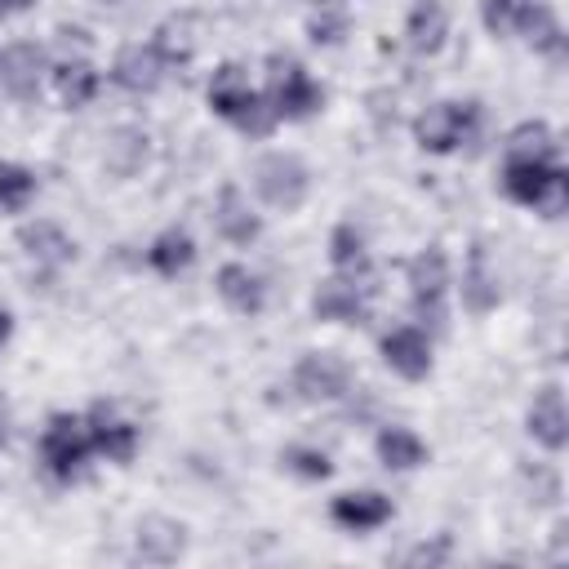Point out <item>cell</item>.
I'll return each mask as SVG.
<instances>
[{"label": "cell", "mask_w": 569, "mask_h": 569, "mask_svg": "<svg viewBox=\"0 0 569 569\" xmlns=\"http://www.w3.org/2000/svg\"><path fill=\"white\" fill-rule=\"evenodd\" d=\"M209 111H213L218 120H227L231 129L249 133V138H262V133H271V124H276V116H271L262 89L249 80V71H244L240 62H222V67L213 71V80H209Z\"/></svg>", "instance_id": "cell-2"}, {"label": "cell", "mask_w": 569, "mask_h": 569, "mask_svg": "<svg viewBox=\"0 0 569 569\" xmlns=\"http://www.w3.org/2000/svg\"><path fill=\"white\" fill-rule=\"evenodd\" d=\"M458 298H462L467 316H489L502 302V276H498V262L489 258L485 240H476L467 249V262H462V276H458Z\"/></svg>", "instance_id": "cell-11"}, {"label": "cell", "mask_w": 569, "mask_h": 569, "mask_svg": "<svg viewBox=\"0 0 569 569\" xmlns=\"http://www.w3.org/2000/svg\"><path fill=\"white\" fill-rule=\"evenodd\" d=\"M351 31V0H311L307 4V36L311 44H342Z\"/></svg>", "instance_id": "cell-27"}, {"label": "cell", "mask_w": 569, "mask_h": 569, "mask_svg": "<svg viewBox=\"0 0 569 569\" xmlns=\"http://www.w3.org/2000/svg\"><path fill=\"white\" fill-rule=\"evenodd\" d=\"M213 231H218L231 249H249V244L262 236V213H258V204L249 200V191H240L236 182H227V187L213 196Z\"/></svg>", "instance_id": "cell-13"}, {"label": "cell", "mask_w": 569, "mask_h": 569, "mask_svg": "<svg viewBox=\"0 0 569 569\" xmlns=\"http://www.w3.org/2000/svg\"><path fill=\"white\" fill-rule=\"evenodd\" d=\"M18 249H22L40 271H62V267L76 258V240H71L67 227L53 222V218L22 222V227H18Z\"/></svg>", "instance_id": "cell-17"}, {"label": "cell", "mask_w": 569, "mask_h": 569, "mask_svg": "<svg viewBox=\"0 0 569 569\" xmlns=\"http://www.w3.org/2000/svg\"><path fill=\"white\" fill-rule=\"evenodd\" d=\"M213 289L227 302V311H236V316H262V307H267V280L249 262H222L213 276Z\"/></svg>", "instance_id": "cell-20"}, {"label": "cell", "mask_w": 569, "mask_h": 569, "mask_svg": "<svg viewBox=\"0 0 569 569\" xmlns=\"http://www.w3.org/2000/svg\"><path fill=\"white\" fill-rule=\"evenodd\" d=\"M373 453H378V462H382L387 471H418V467H427V458H431L427 440H422L413 427H405V422L378 427Z\"/></svg>", "instance_id": "cell-22"}, {"label": "cell", "mask_w": 569, "mask_h": 569, "mask_svg": "<svg viewBox=\"0 0 569 569\" xmlns=\"http://www.w3.org/2000/svg\"><path fill=\"white\" fill-rule=\"evenodd\" d=\"M40 467L53 485H76L84 471H89V458H93V445H89V431H84V413H71V409H58L44 418L40 427Z\"/></svg>", "instance_id": "cell-4"}, {"label": "cell", "mask_w": 569, "mask_h": 569, "mask_svg": "<svg viewBox=\"0 0 569 569\" xmlns=\"http://www.w3.org/2000/svg\"><path fill=\"white\" fill-rule=\"evenodd\" d=\"M164 76H169V67H164V58L151 49V40L124 44V49L116 53V62H111V80H116L124 93H133V98L156 93V89L164 84Z\"/></svg>", "instance_id": "cell-16"}, {"label": "cell", "mask_w": 569, "mask_h": 569, "mask_svg": "<svg viewBox=\"0 0 569 569\" xmlns=\"http://www.w3.org/2000/svg\"><path fill=\"white\" fill-rule=\"evenodd\" d=\"M262 98L271 107L276 120H311L325 111V84L289 53H271L267 58V84H262Z\"/></svg>", "instance_id": "cell-5"}, {"label": "cell", "mask_w": 569, "mask_h": 569, "mask_svg": "<svg viewBox=\"0 0 569 569\" xmlns=\"http://www.w3.org/2000/svg\"><path fill=\"white\" fill-rule=\"evenodd\" d=\"M9 333H13V311H9L4 302H0V347L9 342Z\"/></svg>", "instance_id": "cell-37"}, {"label": "cell", "mask_w": 569, "mask_h": 569, "mask_svg": "<svg viewBox=\"0 0 569 569\" xmlns=\"http://www.w3.org/2000/svg\"><path fill=\"white\" fill-rule=\"evenodd\" d=\"M187 551V529L173 516H147L133 533V556L142 565H173Z\"/></svg>", "instance_id": "cell-21"}, {"label": "cell", "mask_w": 569, "mask_h": 569, "mask_svg": "<svg viewBox=\"0 0 569 569\" xmlns=\"http://www.w3.org/2000/svg\"><path fill=\"white\" fill-rule=\"evenodd\" d=\"M502 196L520 209H533L542 218H560L569 209V173L560 160H538V156H507L502 160Z\"/></svg>", "instance_id": "cell-1"}, {"label": "cell", "mask_w": 569, "mask_h": 569, "mask_svg": "<svg viewBox=\"0 0 569 569\" xmlns=\"http://www.w3.org/2000/svg\"><path fill=\"white\" fill-rule=\"evenodd\" d=\"M31 4H36V0H0V18H4V13H22V9H31Z\"/></svg>", "instance_id": "cell-38"}, {"label": "cell", "mask_w": 569, "mask_h": 569, "mask_svg": "<svg viewBox=\"0 0 569 569\" xmlns=\"http://www.w3.org/2000/svg\"><path fill=\"white\" fill-rule=\"evenodd\" d=\"M9 427H13V413H9V405L0 400V449L9 445Z\"/></svg>", "instance_id": "cell-36"}, {"label": "cell", "mask_w": 569, "mask_h": 569, "mask_svg": "<svg viewBox=\"0 0 569 569\" xmlns=\"http://www.w3.org/2000/svg\"><path fill=\"white\" fill-rule=\"evenodd\" d=\"M280 462L298 476V480H329L333 476V458L320 449V445H289L280 453Z\"/></svg>", "instance_id": "cell-33"}, {"label": "cell", "mask_w": 569, "mask_h": 569, "mask_svg": "<svg viewBox=\"0 0 569 569\" xmlns=\"http://www.w3.org/2000/svg\"><path fill=\"white\" fill-rule=\"evenodd\" d=\"M289 391L302 405H333L351 391V369L333 351H307L289 373Z\"/></svg>", "instance_id": "cell-9"}, {"label": "cell", "mask_w": 569, "mask_h": 569, "mask_svg": "<svg viewBox=\"0 0 569 569\" xmlns=\"http://www.w3.org/2000/svg\"><path fill=\"white\" fill-rule=\"evenodd\" d=\"M480 124H485V111L476 98H449V102L427 107L413 120V142L431 156H453L480 138Z\"/></svg>", "instance_id": "cell-6"}, {"label": "cell", "mask_w": 569, "mask_h": 569, "mask_svg": "<svg viewBox=\"0 0 569 569\" xmlns=\"http://www.w3.org/2000/svg\"><path fill=\"white\" fill-rule=\"evenodd\" d=\"M507 156H538V160H560V142L551 133V124L542 120H525L511 129L507 138Z\"/></svg>", "instance_id": "cell-31"}, {"label": "cell", "mask_w": 569, "mask_h": 569, "mask_svg": "<svg viewBox=\"0 0 569 569\" xmlns=\"http://www.w3.org/2000/svg\"><path fill=\"white\" fill-rule=\"evenodd\" d=\"M253 196L271 213H298L311 196V169L293 151H267L253 160Z\"/></svg>", "instance_id": "cell-7"}, {"label": "cell", "mask_w": 569, "mask_h": 569, "mask_svg": "<svg viewBox=\"0 0 569 569\" xmlns=\"http://www.w3.org/2000/svg\"><path fill=\"white\" fill-rule=\"evenodd\" d=\"M147 156H151V138H147V129H138V124H120V129L107 133V147H102V164H107V173H116V178H133V173L147 164Z\"/></svg>", "instance_id": "cell-26"}, {"label": "cell", "mask_w": 569, "mask_h": 569, "mask_svg": "<svg viewBox=\"0 0 569 569\" xmlns=\"http://www.w3.org/2000/svg\"><path fill=\"white\" fill-rule=\"evenodd\" d=\"M49 80V58L40 44L18 40L9 49H0V84L13 98H36V89Z\"/></svg>", "instance_id": "cell-19"}, {"label": "cell", "mask_w": 569, "mask_h": 569, "mask_svg": "<svg viewBox=\"0 0 569 569\" xmlns=\"http://www.w3.org/2000/svg\"><path fill=\"white\" fill-rule=\"evenodd\" d=\"M151 49L164 58V67H169V71H173V67H187V62H191V53H196L191 22H187V18H169V22H160V27L151 31Z\"/></svg>", "instance_id": "cell-30"}, {"label": "cell", "mask_w": 569, "mask_h": 569, "mask_svg": "<svg viewBox=\"0 0 569 569\" xmlns=\"http://www.w3.org/2000/svg\"><path fill=\"white\" fill-rule=\"evenodd\" d=\"M329 267L338 271V276H356V280H369V267H373V253H369V236L351 222V218H342V222H333V231H329Z\"/></svg>", "instance_id": "cell-24"}, {"label": "cell", "mask_w": 569, "mask_h": 569, "mask_svg": "<svg viewBox=\"0 0 569 569\" xmlns=\"http://www.w3.org/2000/svg\"><path fill=\"white\" fill-rule=\"evenodd\" d=\"M525 431L533 445H542L547 453H560L569 445V409H565V391L556 382H547L529 409H525Z\"/></svg>", "instance_id": "cell-15"}, {"label": "cell", "mask_w": 569, "mask_h": 569, "mask_svg": "<svg viewBox=\"0 0 569 569\" xmlns=\"http://www.w3.org/2000/svg\"><path fill=\"white\" fill-rule=\"evenodd\" d=\"M191 262H196V240H191L187 227H164L160 236H151V244H147V267H151L160 280H178Z\"/></svg>", "instance_id": "cell-25"}, {"label": "cell", "mask_w": 569, "mask_h": 569, "mask_svg": "<svg viewBox=\"0 0 569 569\" xmlns=\"http://www.w3.org/2000/svg\"><path fill=\"white\" fill-rule=\"evenodd\" d=\"M533 53H547V58H560L565 53V27H560V18L538 0V9H533V18H529V27H525V36H520Z\"/></svg>", "instance_id": "cell-32"}, {"label": "cell", "mask_w": 569, "mask_h": 569, "mask_svg": "<svg viewBox=\"0 0 569 569\" xmlns=\"http://www.w3.org/2000/svg\"><path fill=\"white\" fill-rule=\"evenodd\" d=\"M538 0H480V22L493 40H516L525 36Z\"/></svg>", "instance_id": "cell-28"}, {"label": "cell", "mask_w": 569, "mask_h": 569, "mask_svg": "<svg viewBox=\"0 0 569 569\" xmlns=\"http://www.w3.org/2000/svg\"><path fill=\"white\" fill-rule=\"evenodd\" d=\"M311 316L325 325H360L369 316V284L356 276H329L311 293Z\"/></svg>", "instance_id": "cell-12"}, {"label": "cell", "mask_w": 569, "mask_h": 569, "mask_svg": "<svg viewBox=\"0 0 569 569\" xmlns=\"http://www.w3.org/2000/svg\"><path fill=\"white\" fill-rule=\"evenodd\" d=\"M449 40V9L440 0H418L405 18V44L418 58H436Z\"/></svg>", "instance_id": "cell-23"}, {"label": "cell", "mask_w": 569, "mask_h": 569, "mask_svg": "<svg viewBox=\"0 0 569 569\" xmlns=\"http://www.w3.org/2000/svg\"><path fill=\"white\" fill-rule=\"evenodd\" d=\"M405 284H409V311L413 325H422L427 333H440L449 325V284H453V267L449 253L440 244L418 249L405 262Z\"/></svg>", "instance_id": "cell-3"}, {"label": "cell", "mask_w": 569, "mask_h": 569, "mask_svg": "<svg viewBox=\"0 0 569 569\" xmlns=\"http://www.w3.org/2000/svg\"><path fill=\"white\" fill-rule=\"evenodd\" d=\"M525 480H529V489H533V502H556V498H560V471H556V467L533 462V467H525Z\"/></svg>", "instance_id": "cell-34"}, {"label": "cell", "mask_w": 569, "mask_h": 569, "mask_svg": "<svg viewBox=\"0 0 569 569\" xmlns=\"http://www.w3.org/2000/svg\"><path fill=\"white\" fill-rule=\"evenodd\" d=\"M396 516V502L382 489H347L329 502V520L342 533H373Z\"/></svg>", "instance_id": "cell-14"}, {"label": "cell", "mask_w": 569, "mask_h": 569, "mask_svg": "<svg viewBox=\"0 0 569 569\" xmlns=\"http://www.w3.org/2000/svg\"><path fill=\"white\" fill-rule=\"evenodd\" d=\"M49 89H53L58 107H67V111H80V107H89V102L98 98V89H102V76H98V67H93L89 58L71 53V58H58V62H49Z\"/></svg>", "instance_id": "cell-18"}, {"label": "cell", "mask_w": 569, "mask_h": 569, "mask_svg": "<svg viewBox=\"0 0 569 569\" xmlns=\"http://www.w3.org/2000/svg\"><path fill=\"white\" fill-rule=\"evenodd\" d=\"M40 191L36 169L18 164V160H0V213H22Z\"/></svg>", "instance_id": "cell-29"}, {"label": "cell", "mask_w": 569, "mask_h": 569, "mask_svg": "<svg viewBox=\"0 0 569 569\" xmlns=\"http://www.w3.org/2000/svg\"><path fill=\"white\" fill-rule=\"evenodd\" d=\"M449 551H453V547H449V538H445V533H436L431 542L409 547V551H405V560H409V565H445V560H449Z\"/></svg>", "instance_id": "cell-35"}, {"label": "cell", "mask_w": 569, "mask_h": 569, "mask_svg": "<svg viewBox=\"0 0 569 569\" xmlns=\"http://www.w3.org/2000/svg\"><path fill=\"white\" fill-rule=\"evenodd\" d=\"M84 431H89L93 458H107V462H116V467L133 462V453H138V445H142L138 427H133L116 405H107V400H98V405L84 409Z\"/></svg>", "instance_id": "cell-10"}, {"label": "cell", "mask_w": 569, "mask_h": 569, "mask_svg": "<svg viewBox=\"0 0 569 569\" xmlns=\"http://www.w3.org/2000/svg\"><path fill=\"white\" fill-rule=\"evenodd\" d=\"M378 356H382V365H387L396 378L422 382V378H431V369H436V333H427V329L413 325V320H400V325H391V329L378 338Z\"/></svg>", "instance_id": "cell-8"}]
</instances>
